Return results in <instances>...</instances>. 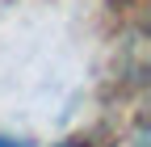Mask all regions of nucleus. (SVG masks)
Segmentation results:
<instances>
[{
  "label": "nucleus",
  "instance_id": "f257e3e1",
  "mask_svg": "<svg viewBox=\"0 0 151 147\" xmlns=\"http://www.w3.org/2000/svg\"><path fill=\"white\" fill-rule=\"evenodd\" d=\"M0 147H17V143H13V139H0Z\"/></svg>",
  "mask_w": 151,
  "mask_h": 147
}]
</instances>
